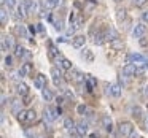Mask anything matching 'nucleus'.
I'll use <instances>...</instances> for the list:
<instances>
[{
    "instance_id": "f257e3e1",
    "label": "nucleus",
    "mask_w": 148,
    "mask_h": 138,
    "mask_svg": "<svg viewBox=\"0 0 148 138\" xmlns=\"http://www.w3.org/2000/svg\"><path fill=\"white\" fill-rule=\"evenodd\" d=\"M132 130H134V127H132V124L129 121H123L118 127L119 135H123V137H129V135L132 133Z\"/></svg>"
},
{
    "instance_id": "f03ea898",
    "label": "nucleus",
    "mask_w": 148,
    "mask_h": 138,
    "mask_svg": "<svg viewBox=\"0 0 148 138\" xmlns=\"http://www.w3.org/2000/svg\"><path fill=\"white\" fill-rule=\"evenodd\" d=\"M147 33V26H145L143 22L140 24H135L134 30H132V35H134V38H142V37Z\"/></svg>"
},
{
    "instance_id": "7ed1b4c3",
    "label": "nucleus",
    "mask_w": 148,
    "mask_h": 138,
    "mask_svg": "<svg viewBox=\"0 0 148 138\" xmlns=\"http://www.w3.org/2000/svg\"><path fill=\"white\" fill-rule=\"evenodd\" d=\"M70 80L73 81V83H83V81H86V78H84V75L81 73L80 70L72 68L70 70Z\"/></svg>"
},
{
    "instance_id": "20e7f679",
    "label": "nucleus",
    "mask_w": 148,
    "mask_h": 138,
    "mask_svg": "<svg viewBox=\"0 0 148 138\" xmlns=\"http://www.w3.org/2000/svg\"><path fill=\"white\" fill-rule=\"evenodd\" d=\"M34 84H35V87L37 89H40V90H43L46 87V76L45 75H37L35 76V80H34Z\"/></svg>"
},
{
    "instance_id": "39448f33",
    "label": "nucleus",
    "mask_w": 148,
    "mask_h": 138,
    "mask_svg": "<svg viewBox=\"0 0 148 138\" xmlns=\"http://www.w3.org/2000/svg\"><path fill=\"white\" fill-rule=\"evenodd\" d=\"M135 71H137V65L135 64H126L123 67V75L124 76H135Z\"/></svg>"
},
{
    "instance_id": "423d86ee",
    "label": "nucleus",
    "mask_w": 148,
    "mask_h": 138,
    "mask_svg": "<svg viewBox=\"0 0 148 138\" xmlns=\"http://www.w3.org/2000/svg\"><path fill=\"white\" fill-rule=\"evenodd\" d=\"M100 122H102L103 128H105L107 132H112L113 130V121H112V118H110L108 114H103L102 118H100Z\"/></svg>"
},
{
    "instance_id": "0eeeda50",
    "label": "nucleus",
    "mask_w": 148,
    "mask_h": 138,
    "mask_svg": "<svg viewBox=\"0 0 148 138\" xmlns=\"http://www.w3.org/2000/svg\"><path fill=\"white\" fill-rule=\"evenodd\" d=\"M56 118H58V116H56V113H54V109H53V108H46L45 109V113H43V119H45L46 124H51Z\"/></svg>"
},
{
    "instance_id": "6e6552de",
    "label": "nucleus",
    "mask_w": 148,
    "mask_h": 138,
    "mask_svg": "<svg viewBox=\"0 0 148 138\" xmlns=\"http://www.w3.org/2000/svg\"><path fill=\"white\" fill-rule=\"evenodd\" d=\"M58 65H59L61 70H67V71L72 70V62L69 61V59H65V57H59L58 59Z\"/></svg>"
},
{
    "instance_id": "1a4fd4ad",
    "label": "nucleus",
    "mask_w": 148,
    "mask_h": 138,
    "mask_svg": "<svg viewBox=\"0 0 148 138\" xmlns=\"http://www.w3.org/2000/svg\"><path fill=\"white\" fill-rule=\"evenodd\" d=\"M77 132L84 137V135L89 132V125H88V122L86 121H80V122H78V124H77Z\"/></svg>"
},
{
    "instance_id": "9d476101",
    "label": "nucleus",
    "mask_w": 148,
    "mask_h": 138,
    "mask_svg": "<svg viewBox=\"0 0 148 138\" xmlns=\"http://www.w3.org/2000/svg\"><path fill=\"white\" fill-rule=\"evenodd\" d=\"M51 76H53V83H54V86H61L62 75H61V71H59L58 68H53L51 70Z\"/></svg>"
},
{
    "instance_id": "9b49d317",
    "label": "nucleus",
    "mask_w": 148,
    "mask_h": 138,
    "mask_svg": "<svg viewBox=\"0 0 148 138\" xmlns=\"http://www.w3.org/2000/svg\"><path fill=\"white\" fill-rule=\"evenodd\" d=\"M16 92L19 94L21 97H26L27 94H29V86H27L26 83H18L16 84Z\"/></svg>"
},
{
    "instance_id": "f8f14e48",
    "label": "nucleus",
    "mask_w": 148,
    "mask_h": 138,
    "mask_svg": "<svg viewBox=\"0 0 148 138\" xmlns=\"http://www.w3.org/2000/svg\"><path fill=\"white\" fill-rule=\"evenodd\" d=\"M84 41H86V38H84V35H77L73 40H72V46L77 49H80L81 46H84Z\"/></svg>"
},
{
    "instance_id": "ddd939ff",
    "label": "nucleus",
    "mask_w": 148,
    "mask_h": 138,
    "mask_svg": "<svg viewBox=\"0 0 148 138\" xmlns=\"http://www.w3.org/2000/svg\"><path fill=\"white\" fill-rule=\"evenodd\" d=\"M30 70H32V64H29V62H26V64H23L21 65V68H19V76H27V75L30 73Z\"/></svg>"
},
{
    "instance_id": "4468645a",
    "label": "nucleus",
    "mask_w": 148,
    "mask_h": 138,
    "mask_svg": "<svg viewBox=\"0 0 148 138\" xmlns=\"http://www.w3.org/2000/svg\"><path fill=\"white\" fill-rule=\"evenodd\" d=\"M103 37H105V41H113V40L118 38V33H116L115 29H108L105 33H103Z\"/></svg>"
},
{
    "instance_id": "2eb2a0df",
    "label": "nucleus",
    "mask_w": 148,
    "mask_h": 138,
    "mask_svg": "<svg viewBox=\"0 0 148 138\" xmlns=\"http://www.w3.org/2000/svg\"><path fill=\"white\" fill-rule=\"evenodd\" d=\"M14 56L16 57H29L30 52H27V49H24L23 46H16L14 48Z\"/></svg>"
},
{
    "instance_id": "dca6fc26",
    "label": "nucleus",
    "mask_w": 148,
    "mask_h": 138,
    "mask_svg": "<svg viewBox=\"0 0 148 138\" xmlns=\"http://www.w3.org/2000/svg\"><path fill=\"white\" fill-rule=\"evenodd\" d=\"M110 48L115 49V51H123V48H124V43H123L119 38H116V40H113V41H110Z\"/></svg>"
},
{
    "instance_id": "f3484780",
    "label": "nucleus",
    "mask_w": 148,
    "mask_h": 138,
    "mask_svg": "<svg viewBox=\"0 0 148 138\" xmlns=\"http://www.w3.org/2000/svg\"><path fill=\"white\" fill-rule=\"evenodd\" d=\"M108 89H110L108 92L112 94L113 97H119V95H121V84H116V83H115V84H112Z\"/></svg>"
},
{
    "instance_id": "a211bd4d",
    "label": "nucleus",
    "mask_w": 148,
    "mask_h": 138,
    "mask_svg": "<svg viewBox=\"0 0 148 138\" xmlns=\"http://www.w3.org/2000/svg\"><path fill=\"white\" fill-rule=\"evenodd\" d=\"M18 13H19L21 19H23V18H26L27 14H29V10H27V7H26V3H24V2H21V3L18 5Z\"/></svg>"
},
{
    "instance_id": "6ab92c4d",
    "label": "nucleus",
    "mask_w": 148,
    "mask_h": 138,
    "mask_svg": "<svg viewBox=\"0 0 148 138\" xmlns=\"http://www.w3.org/2000/svg\"><path fill=\"white\" fill-rule=\"evenodd\" d=\"M81 57H83L84 61H88V62H92V61H94V56H92V52H91L89 49H84V51H81Z\"/></svg>"
},
{
    "instance_id": "aec40b11",
    "label": "nucleus",
    "mask_w": 148,
    "mask_h": 138,
    "mask_svg": "<svg viewBox=\"0 0 148 138\" xmlns=\"http://www.w3.org/2000/svg\"><path fill=\"white\" fill-rule=\"evenodd\" d=\"M42 95H43V99H45L46 102H51V100H53V92L49 89H46V87L42 90Z\"/></svg>"
},
{
    "instance_id": "412c9836",
    "label": "nucleus",
    "mask_w": 148,
    "mask_h": 138,
    "mask_svg": "<svg viewBox=\"0 0 148 138\" xmlns=\"http://www.w3.org/2000/svg\"><path fill=\"white\" fill-rule=\"evenodd\" d=\"M16 118H18V121H19V122H27V109L19 111V113L16 114Z\"/></svg>"
},
{
    "instance_id": "4be33fe9",
    "label": "nucleus",
    "mask_w": 148,
    "mask_h": 138,
    "mask_svg": "<svg viewBox=\"0 0 148 138\" xmlns=\"http://www.w3.org/2000/svg\"><path fill=\"white\" fill-rule=\"evenodd\" d=\"M37 119V113L34 109H27V122H34Z\"/></svg>"
},
{
    "instance_id": "5701e85b",
    "label": "nucleus",
    "mask_w": 148,
    "mask_h": 138,
    "mask_svg": "<svg viewBox=\"0 0 148 138\" xmlns=\"http://www.w3.org/2000/svg\"><path fill=\"white\" fill-rule=\"evenodd\" d=\"M132 116H134L135 119H140L142 118V108H140V106H134V108H132Z\"/></svg>"
},
{
    "instance_id": "b1692460",
    "label": "nucleus",
    "mask_w": 148,
    "mask_h": 138,
    "mask_svg": "<svg viewBox=\"0 0 148 138\" xmlns=\"http://www.w3.org/2000/svg\"><path fill=\"white\" fill-rule=\"evenodd\" d=\"M43 7L46 8V10H53V8L56 7L54 0H43Z\"/></svg>"
},
{
    "instance_id": "393cba45",
    "label": "nucleus",
    "mask_w": 148,
    "mask_h": 138,
    "mask_svg": "<svg viewBox=\"0 0 148 138\" xmlns=\"http://www.w3.org/2000/svg\"><path fill=\"white\" fill-rule=\"evenodd\" d=\"M116 19L121 22V21H124L126 19V10H118L116 11Z\"/></svg>"
},
{
    "instance_id": "a878e982",
    "label": "nucleus",
    "mask_w": 148,
    "mask_h": 138,
    "mask_svg": "<svg viewBox=\"0 0 148 138\" xmlns=\"http://www.w3.org/2000/svg\"><path fill=\"white\" fill-rule=\"evenodd\" d=\"M0 18H2V24H7V21H8V18H7V10H5V7L2 8V13H0Z\"/></svg>"
},
{
    "instance_id": "bb28decb",
    "label": "nucleus",
    "mask_w": 148,
    "mask_h": 138,
    "mask_svg": "<svg viewBox=\"0 0 148 138\" xmlns=\"http://www.w3.org/2000/svg\"><path fill=\"white\" fill-rule=\"evenodd\" d=\"M5 40H7L8 48H16V46H14V41H13V37H5Z\"/></svg>"
},
{
    "instance_id": "cd10ccee",
    "label": "nucleus",
    "mask_w": 148,
    "mask_h": 138,
    "mask_svg": "<svg viewBox=\"0 0 148 138\" xmlns=\"http://www.w3.org/2000/svg\"><path fill=\"white\" fill-rule=\"evenodd\" d=\"M19 103H21V102H18V100H13V105H11V109H13L16 114L19 113V111H18V105H19Z\"/></svg>"
},
{
    "instance_id": "c85d7f7f",
    "label": "nucleus",
    "mask_w": 148,
    "mask_h": 138,
    "mask_svg": "<svg viewBox=\"0 0 148 138\" xmlns=\"http://www.w3.org/2000/svg\"><path fill=\"white\" fill-rule=\"evenodd\" d=\"M56 30H58V32H62V30H64V24H62V21H58V22H56Z\"/></svg>"
},
{
    "instance_id": "c756f323",
    "label": "nucleus",
    "mask_w": 148,
    "mask_h": 138,
    "mask_svg": "<svg viewBox=\"0 0 148 138\" xmlns=\"http://www.w3.org/2000/svg\"><path fill=\"white\" fill-rule=\"evenodd\" d=\"M5 65H7V67H11V65H13V59H11V56H7V57H5Z\"/></svg>"
},
{
    "instance_id": "7c9ffc66",
    "label": "nucleus",
    "mask_w": 148,
    "mask_h": 138,
    "mask_svg": "<svg viewBox=\"0 0 148 138\" xmlns=\"http://www.w3.org/2000/svg\"><path fill=\"white\" fill-rule=\"evenodd\" d=\"M2 51H3V52L8 51V45H7V40H5V37L2 38Z\"/></svg>"
},
{
    "instance_id": "2f4dec72",
    "label": "nucleus",
    "mask_w": 148,
    "mask_h": 138,
    "mask_svg": "<svg viewBox=\"0 0 148 138\" xmlns=\"http://www.w3.org/2000/svg\"><path fill=\"white\" fill-rule=\"evenodd\" d=\"M148 0H135V7H138V8H142L145 3H147Z\"/></svg>"
},
{
    "instance_id": "473e14b6",
    "label": "nucleus",
    "mask_w": 148,
    "mask_h": 138,
    "mask_svg": "<svg viewBox=\"0 0 148 138\" xmlns=\"http://www.w3.org/2000/svg\"><path fill=\"white\" fill-rule=\"evenodd\" d=\"M77 109H78V113H80V114H84V113L88 111V109H86V106H84V105H80Z\"/></svg>"
},
{
    "instance_id": "72a5a7b5",
    "label": "nucleus",
    "mask_w": 148,
    "mask_h": 138,
    "mask_svg": "<svg viewBox=\"0 0 148 138\" xmlns=\"http://www.w3.org/2000/svg\"><path fill=\"white\" fill-rule=\"evenodd\" d=\"M138 43H140V46H143V48H145V46H148V40L143 38V37L140 38V41H138Z\"/></svg>"
},
{
    "instance_id": "f704fd0d",
    "label": "nucleus",
    "mask_w": 148,
    "mask_h": 138,
    "mask_svg": "<svg viewBox=\"0 0 148 138\" xmlns=\"http://www.w3.org/2000/svg\"><path fill=\"white\" fill-rule=\"evenodd\" d=\"M142 21H143V22H148V11H143V13H142Z\"/></svg>"
},
{
    "instance_id": "c9c22d12",
    "label": "nucleus",
    "mask_w": 148,
    "mask_h": 138,
    "mask_svg": "<svg viewBox=\"0 0 148 138\" xmlns=\"http://www.w3.org/2000/svg\"><path fill=\"white\" fill-rule=\"evenodd\" d=\"M129 138H140V135H138V133H137V132H135V130H132V133L129 135Z\"/></svg>"
},
{
    "instance_id": "e433bc0d",
    "label": "nucleus",
    "mask_w": 148,
    "mask_h": 138,
    "mask_svg": "<svg viewBox=\"0 0 148 138\" xmlns=\"http://www.w3.org/2000/svg\"><path fill=\"white\" fill-rule=\"evenodd\" d=\"M8 3V7H14V3H16V0H5Z\"/></svg>"
},
{
    "instance_id": "4c0bfd02",
    "label": "nucleus",
    "mask_w": 148,
    "mask_h": 138,
    "mask_svg": "<svg viewBox=\"0 0 148 138\" xmlns=\"http://www.w3.org/2000/svg\"><path fill=\"white\" fill-rule=\"evenodd\" d=\"M119 81H121V84H124V86H126V84H127V81L124 80V76H121V80H119Z\"/></svg>"
},
{
    "instance_id": "58836bf2",
    "label": "nucleus",
    "mask_w": 148,
    "mask_h": 138,
    "mask_svg": "<svg viewBox=\"0 0 148 138\" xmlns=\"http://www.w3.org/2000/svg\"><path fill=\"white\" fill-rule=\"evenodd\" d=\"M73 138H83V135H80V133H73Z\"/></svg>"
},
{
    "instance_id": "ea45409f",
    "label": "nucleus",
    "mask_w": 148,
    "mask_h": 138,
    "mask_svg": "<svg viewBox=\"0 0 148 138\" xmlns=\"http://www.w3.org/2000/svg\"><path fill=\"white\" fill-rule=\"evenodd\" d=\"M62 102H64V99H62V97H58V103H59V105H61Z\"/></svg>"
},
{
    "instance_id": "a19ab883",
    "label": "nucleus",
    "mask_w": 148,
    "mask_h": 138,
    "mask_svg": "<svg viewBox=\"0 0 148 138\" xmlns=\"http://www.w3.org/2000/svg\"><path fill=\"white\" fill-rule=\"evenodd\" d=\"M143 92H145V95L148 97V84H147V86H145V90H143Z\"/></svg>"
},
{
    "instance_id": "79ce46f5",
    "label": "nucleus",
    "mask_w": 148,
    "mask_h": 138,
    "mask_svg": "<svg viewBox=\"0 0 148 138\" xmlns=\"http://www.w3.org/2000/svg\"><path fill=\"white\" fill-rule=\"evenodd\" d=\"M145 128H147V130H148V119H147V121H145Z\"/></svg>"
},
{
    "instance_id": "37998d69",
    "label": "nucleus",
    "mask_w": 148,
    "mask_h": 138,
    "mask_svg": "<svg viewBox=\"0 0 148 138\" xmlns=\"http://www.w3.org/2000/svg\"><path fill=\"white\" fill-rule=\"evenodd\" d=\"M115 2H121V0H115Z\"/></svg>"
}]
</instances>
